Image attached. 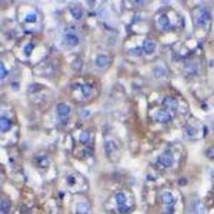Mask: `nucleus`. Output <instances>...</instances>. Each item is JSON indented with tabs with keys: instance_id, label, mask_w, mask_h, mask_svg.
Wrapping results in <instances>:
<instances>
[{
	"instance_id": "obj_20",
	"label": "nucleus",
	"mask_w": 214,
	"mask_h": 214,
	"mask_svg": "<svg viewBox=\"0 0 214 214\" xmlns=\"http://www.w3.org/2000/svg\"><path fill=\"white\" fill-rule=\"evenodd\" d=\"M7 73H8V71L5 70V67L3 64V63H1V65H0V77H1V79L4 78V76L7 75Z\"/></svg>"
},
{
	"instance_id": "obj_12",
	"label": "nucleus",
	"mask_w": 214,
	"mask_h": 214,
	"mask_svg": "<svg viewBox=\"0 0 214 214\" xmlns=\"http://www.w3.org/2000/svg\"><path fill=\"white\" fill-rule=\"evenodd\" d=\"M107 62H108V58H107V56L103 55H99L96 60V64L100 67H105L107 64Z\"/></svg>"
},
{
	"instance_id": "obj_5",
	"label": "nucleus",
	"mask_w": 214,
	"mask_h": 214,
	"mask_svg": "<svg viewBox=\"0 0 214 214\" xmlns=\"http://www.w3.org/2000/svg\"><path fill=\"white\" fill-rule=\"evenodd\" d=\"M156 119L158 121L162 122V123H167L171 120V116L167 110H161L157 112Z\"/></svg>"
},
{
	"instance_id": "obj_17",
	"label": "nucleus",
	"mask_w": 214,
	"mask_h": 214,
	"mask_svg": "<svg viewBox=\"0 0 214 214\" xmlns=\"http://www.w3.org/2000/svg\"><path fill=\"white\" fill-rule=\"evenodd\" d=\"M37 20V15L35 14H29L25 17V21L27 23H35Z\"/></svg>"
},
{
	"instance_id": "obj_4",
	"label": "nucleus",
	"mask_w": 214,
	"mask_h": 214,
	"mask_svg": "<svg viewBox=\"0 0 214 214\" xmlns=\"http://www.w3.org/2000/svg\"><path fill=\"white\" fill-rule=\"evenodd\" d=\"M11 210V201L7 197L3 196L1 201V212L2 214H9Z\"/></svg>"
},
{
	"instance_id": "obj_15",
	"label": "nucleus",
	"mask_w": 214,
	"mask_h": 214,
	"mask_svg": "<svg viewBox=\"0 0 214 214\" xmlns=\"http://www.w3.org/2000/svg\"><path fill=\"white\" fill-rule=\"evenodd\" d=\"M90 135L87 130L83 131V132L80 134V142L82 144H86L87 142L90 141Z\"/></svg>"
},
{
	"instance_id": "obj_3",
	"label": "nucleus",
	"mask_w": 214,
	"mask_h": 214,
	"mask_svg": "<svg viewBox=\"0 0 214 214\" xmlns=\"http://www.w3.org/2000/svg\"><path fill=\"white\" fill-rule=\"evenodd\" d=\"M91 211L90 205L85 202L78 203L75 208V214H89Z\"/></svg>"
},
{
	"instance_id": "obj_1",
	"label": "nucleus",
	"mask_w": 214,
	"mask_h": 214,
	"mask_svg": "<svg viewBox=\"0 0 214 214\" xmlns=\"http://www.w3.org/2000/svg\"><path fill=\"white\" fill-rule=\"evenodd\" d=\"M115 203L117 206V211L121 214H129L134 210V205L132 203L128 202L127 196L124 192H117L115 195Z\"/></svg>"
},
{
	"instance_id": "obj_13",
	"label": "nucleus",
	"mask_w": 214,
	"mask_h": 214,
	"mask_svg": "<svg viewBox=\"0 0 214 214\" xmlns=\"http://www.w3.org/2000/svg\"><path fill=\"white\" fill-rule=\"evenodd\" d=\"M81 91H82V94L84 95V97H89L92 92V87L88 84H83L81 86Z\"/></svg>"
},
{
	"instance_id": "obj_2",
	"label": "nucleus",
	"mask_w": 214,
	"mask_h": 214,
	"mask_svg": "<svg viewBox=\"0 0 214 214\" xmlns=\"http://www.w3.org/2000/svg\"><path fill=\"white\" fill-rule=\"evenodd\" d=\"M174 158L169 151L162 153L157 159V163L163 167H170L173 165Z\"/></svg>"
},
{
	"instance_id": "obj_11",
	"label": "nucleus",
	"mask_w": 214,
	"mask_h": 214,
	"mask_svg": "<svg viewBox=\"0 0 214 214\" xmlns=\"http://www.w3.org/2000/svg\"><path fill=\"white\" fill-rule=\"evenodd\" d=\"M162 198V201H163V203L168 206L171 205V204L174 203L173 196H172L171 193H169V192H166V193L163 194Z\"/></svg>"
},
{
	"instance_id": "obj_19",
	"label": "nucleus",
	"mask_w": 214,
	"mask_h": 214,
	"mask_svg": "<svg viewBox=\"0 0 214 214\" xmlns=\"http://www.w3.org/2000/svg\"><path fill=\"white\" fill-rule=\"evenodd\" d=\"M33 49H34V44H33V43H29V44H27L26 46H25V48H24V52H25L26 55H29L32 53Z\"/></svg>"
},
{
	"instance_id": "obj_10",
	"label": "nucleus",
	"mask_w": 214,
	"mask_h": 214,
	"mask_svg": "<svg viewBox=\"0 0 214 214\" xmlns=\"http://www.w3.org/2000/svg\"><path fill=\"white\" fill-rule=\"evenodd\" d=\"M65 39H66V42L71 46H75L77 45L79 43V39L78 37L76 36L74 34H68V35L65 36Z\"/></svg>"
},
{
	"instance_id": "obj_22",
	"label": "nucleus",
	"mask_w": 214,
	"mask_h": 214,
	"mask_svg": "<svg viewBox=\"0 0 214 214\" xmlns=\"http://www.w3.org/2000/svg\"><path fill=\"white\" fill-rule=\"evenodd\" d=\"M187 133L189 135V136H193L195 134V129H194L192 126H188L187 128Z\"/></svg>"
},
{
	"instance_id": "obj_7",
	"label": "nucleus",
	"mask_w": 214,
	"mask_h": 214,
	"mask_svg": "<svg viewBox=\"0 0 214 214\" xmlns=\"http://www.w3.org/2000/svg\"><path fill=\"white\" fill-rule=\"evenodd\" d=\"M57 112L60 116H66L70 114V108L64 103H60L57 105Z\"/></svg>"
},
{
	"instance_id": "obj_9",
	"label": "nucleus",
	"mask_w": 214,
	"mask_h": 214,
	"mask_svg": "<svg viewBox=\"0 0 214 214\" xmlns=\"http://www.w3.org/2000/svg\"><path fill=\"white\" fill-rule=\"evenodd\" d=\"M143 49L146 54H152L156 49V44L151 41H146L143 45Z\"/></svg>"
},
{
	"instance_id": "obj_18",
	"label": "nucleus",
	"mask_w": 214,
	"mask_h": 214,
	"mask_svg": "<svg viewBox=\"0 0 214 214\" xmlns=\"http://www.w3.org/2000/svg\"><path fill=\"white\" fill-rule=\"evenodd\" d=\"M159 22H160V23L162 24V26H167V25H168V24H169V20H168V18L167 17L166 15H162V16L160 17Z\"/></svg>"
},
{
	"instance_id": "obj_8",
	"label": "nucleus",
	"mask_w": 214,
	"mask_h": 214,
	"mask_svg": "<svg viewBox=\"0 0 214 214\" xmlns=\"http://www.w3.org/2000/svg\"><path fill=\"white\" fill-rule=\"evenodd\" d=\"M12 123L9 121V119L6 117H2L0 120V128L2 131H8L11 129Z\"/></svg>"
},
{
	"instance_id": "obj_14",
	"label": "nucleus",
	"mask_w": 214,
	"mask_h": 214,
	"mask_svg": "<svg viewBox=\"0 0 214 214\" xmlns=\"http://www.w3.org/2000/svg\"><path fill=\"white\" fill-rule=\"evenodd\" d=\"M70 12H71V14L73 15V17L76 19H80L82 17L83 15V12L80 8L78 7H75V8H72L70 9Z\"/></svg>"
},
{
	"instance_id": "obj_16",
	"label": "nucleus",
	"mask_w": 214,
	"mask_h": 214,
	"mask_svg": "<svg viewBox=\"0 0 214 214\" xmlns=\"http://www.w3.org/2000/svg\"><path fill=\"white\" fill-rule=\"evenodd\" d=\"M37 162L38 166H39V167L42 168L47 167L48 165H49V161L47 160V158L45 156H40V157H39L37 159Z\"/></svg>"
},
{
	"instance_id": "obj_21",
	"label": "nucleus",
	"mask_w": 214,
	"mask_h": 214,
	"mask_svg": "<svg viewBox=\"0 0 214 214\" xmlns=\"http://www.w3.org/2000/svg\"><path fill=\"white\" fill-rule=\"evenodd\" d=\"M207 156L208 158L210 159H213L214 160V147H210L207 150Z\"/></svg>"
},
{
	"instance_id": "obj_6",
	"label": "nucleus",
	"mask_w": 214,
	"mask_h": 214,
	"mask_svg": "<svg viewBox=\"0 0 214 214\" xmlns=\"http://www.w3.org/2000/svg\"><path fill=\"white\" fill-rule=\"evenodd\" d=\"M163 105H165L166 107H167L169 109H171V110H175L177 109V106H178V102L175 98L171 97V96H167L165 97V99L163 100Z\"/></svg>"
}]
</instances>
